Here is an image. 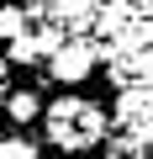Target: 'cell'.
Returning a JSON list of instances; mask_svg holds the SVG:
<instances>
[{
  "label": "cell",
  "instance_id": "obj_1",
  "mask_svg": "<svg viewBox=\"0 0 153 159\" xmlns=\"http://www.w3.org/2000/svg\"><path fill=\"white\" fill-rule=\"evenodd\" d=\"M48 138L58 148H95L106 138V111L95 101H79V96H63L58 106H48Z\"/></svg>",
  "mask_w": 153,
  "mask_h": 159
},
{
  "label": "cell",
  "instance_id": "obj_3",
  "mask_svg": "<svg viewBox=\"0 0 153 159\" xmlns=\"http://www.w3.org/2000/svg\"><path fill=\"white\" fill-rule=\"evenodd\" d=\"M58 48V37L53 32H21V37H11V64H32V58H42V53H53Z\"/></svg>",
  "mask_w": 153,
  "mask_h": 159
},
{
  "label": "cell",
  "instance_id": "obj_5",
  "mask_svg": "<svg viewBox=\"0 0 153 159\" xmlns=\"http://www.w3.org/2000/svg\"><path fill=\"white\" fill-rule=\"evenodd\" d=\"M6 111H11L16 122H27V117H37V96H27V90H21V96H6Z\"/></svg>",
  "mask_w": 153,
  "mask_h": 159
},
{
  "label": "cell",
  "instance_id": "obj_6",
  "mask_svg": "<svg viewBox=\"0 0 153 159\" xmlns=\"http://www.w3.org/2000/svg\"><path fill=\"white\" fill-rule=\"evenodd\" d=\"M0 159H37V148L27 138H0Z\"/></svg>",
  "mask_w": 153,
  "mask_h": 159
},
{
  "label": "cell",
  "instance_id": "obj_7",
  "mask_svg": "<svg viewBox=\"0 0 153 159\" xmlns=\"http://www.w3.org/2000/svg\"><path fill=\"white\" fill-rule=\"evenodd\" d=\"M0 85H6V69H0Z\"/></svg>",
  "mask_w": 153,
  "mask_h": 159
},
{
  "label": "cell",
  "instance_id": "obj_4",
  "mask_svg": "<svg viewBox=\"0 0 153 159\" xmlns=\"http://www.w3.org/2000/svg\"><path fill=\"white\" fill-rule=\"evenodd\" d=\"M21 32H27V16H21L16 6H6V11H0V37L11 43V37H21Z\"/></svg>",
  "mask_w": 153,
  "mask_h": 159
},
{
  "label": "cell",
  "instance_id": "obj_8",
  "mask_svg": "<svg viewBox=\"0 0 153 159\" xmlns=\"http://www.w3.org/2000/svg\"><path fill=\"white\" fill-rule=\"evenodd\" d=\"M132 159H148V154H132Z\"/></svg>",
  "mask_w": 153,
  "mask_h": 159
},
{
  "label": "cell",
  "instance_id": "obj_2",
  "mask_svg": "<svg viewBox=\"0 0 153 159\" xmlns=\"http://www.w3.org/2000/svg\"><path fill=\"white\" fill-rule=\"evenodd\" d=\"M48 58H53V74L63 80V85H79V80H90V69H95V48L90 43H58Z\"/></svg>",
  "mask_w": 153,
  "mask_h": 159
}]
</instances>
